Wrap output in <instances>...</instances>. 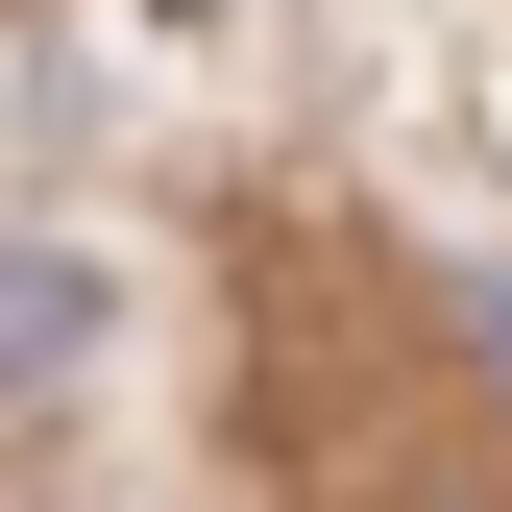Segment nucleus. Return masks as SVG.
<instances>
[{
	"label": "nucleus",
	"mask_w": 512,
	"mask_h": 512,
	"mask_svg": "<svg viewBox=\"0 0 512 512\" xmlns=\"http://www.w3.org/2000/svg\"><path fill=\"white\" fill-rule=\"evenodd\" d=\"M74 342H98V269L74 244H0V391H49Z\"/></svg>",
	"instance_id": "obj_1"
},
{
	"label": "nucleus",
	"mask_w": 512,
	"mask_h": 512,
	"mask_svg": "<svg viewBox=\"0 0 512 512\" xmlns=\"http://www.w3.org/2000/svg\"><path fill=\"white\" fill-rule=\"evenodd\" d=\"M171 25H196V0H171Z\"/></svg>",
	"instance_id": "obj_2"
}]
</instances>
